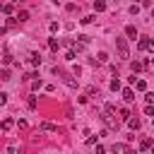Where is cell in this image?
<instances>
[{
	"mask_svg": "<svg viewBox=\"0 0 154 154\" xmlns=\"http://www.w3.org/2000/svg\"><path fill=\"white\" fill-rule=\"evenodd\" d=\"M48 29H51V34H55V31H58V22H51V26H48Z\"/></svg>",
	"mask_w": 154,
	"mask_h": 154,
	"instance_id": "20",
	"label": "cell"
},
{
	"mask_svg": "<svg viewBox=\"0 0 154 154\" xmlns=\"http://www.w3.org/2000/svg\"><path fill=\"white\" fill-rule=\"evenodd\" d=\"M94 10H96V12H103V10H106V2H101V0L94 2Z\"/></svg>",
	"mask_w": 154,
	"mask_h": 154,
	"instance_id": "12",
	"label": "cell"
},
{
	"mask_svg": "<svg viewBox=\"0 0 154 154\" xmlns=\"http://www.w3.org/2000/svg\"><path fill=\"white\" fill-rule=\"evenodd\" d=\"M147 48H149V51H154V41H149V46H147Z\"/></svg>",
	"mask_w": 154,
	"mask_h": 154,
	"instance_id": "29",
	"label": "cell"
},
{
	"mask_svg": "<svg viewBox=\"0 0 154 154\" xmlns=\"http://www.w3.org/2000/svg\"><path fill=\"white\" fill-rule=\"evenodd\" d=\"M152 120H154V118H152Z\"/></svg>",
	"mask_w": 154,
	"mask_h": 154,
	"instance_id": "32",
	"label": "cell"
},
{
	"mask_svg": "<svg viewBox=\"0 0 154 154\" xmlns=\"http://www.w3.org/2000/svg\"><path fill=\"white\" fill-rule=\"evenodd\" d=\"M99 63H101V65H103V63H108V53H103V51H101V53H99Z\"/></svg>",
	"mask_w": 154,
	"mask_h": 154,
	"instance_id": "16",
	"label": "cell"
},
{
	"mask_svg": "<svg viewBox=\"0 0 154 154\" xmlns=\"http://www.w3.org/2000/svg\"><path fill=\"white\" fill-rule=\"evenodd\" d=\"M152 154H154V147H152Z\"/></svg>",
	"mask_w": 154,
	"mask_h": 154,
	"instance_id": "30",
	"label": "cell"
},
{
	"mask_svg": "<svg viewBox=\"0 0 154 154\" xmlns=\"http://www.w3.org/2000/svg\"><path fill=\"white\" fill-rule=\"evenodd\" d=\"M29 108H36V96H29Z\"/></svg>",
	"mask_w": 154,
	"mask_h": 154,
	"instance_id": "24",
	"label": "cell"
},
{
	"mask_svg": "<svg viewBox=\"0 0 154 154\" xmlns=\"http://www.w3.org/2000/svg\"><path fill=\"white\" fill-rule=\"evenodd\" d=\"M111 152H113V154H135V152H132L128 144H123V142H116V144L111 147Z\"/></svg>",
	"mask_w": 154,
	"mask_h": 154,
	"instance_id": "1",
	"label": "cell"
},
{
	"mask_svg": "<svg viewBox=\"0 0 154 154\" xmlns=\"http://www.w3.org/2000/svg\"><path fill=\"white\" fill-rule=\"evenodd\" d=\"M111 89H113V91H118V89H120V82H118V77H116V79H111Z\"/></svg>",
	"mask_w": 154,
	"mask_h": 154,
	"instance_id": "17",
	"label": "cell"
},
{
	"mask_svg": "<svg viewBox=\"0 0 154 154\" xmlns=\"http://www.w3.org/2000/svg\"><path fill=\"white\" fill-rule=\"evenodd\" d=\"M120 118H123V120H130V111H128V108H120Z\"/></svg>",
	"mask_w": 154,
	"mask_h": 154,
	"instance_id": "18",
	"label": "cell"
},
{
	"mask_svg": "<svg viewBox=\"0 0 154 154\" xmlns=\"http://www.w3.org/2000/svg\"><path fill=\"white\" fill-rule=\"evenodd\" d=\"M87 94H89V96H99V91H96L94 87H89V89H87Z\"/></svg>",
	"mask_w": 154,
	"mask_h": 154,
	"instance_id": "23",
	"label": "cell"
},
{
	"mask_svg": "<svg viewBox=\"0 0 154 154\" xmlns=\"http://www.w3.org/2000/svg\"><path fill=\"white\" fill-rule=\"evenodd\" d=\"M48 48L51 51H58V38H48Z\"/></svg>",
	"mask_w": 154,
	"mask_h": 154,
	"instance_id": "13",
	"label": "cell"
},
{
	"mask_svg": "<svg viewBox=\"0 0 154 154\" xmlns=\"http://www.w3.org/2000/svg\"><path fill=\"white\" fill-rule=\"evenodd\" d=\"M101 120L108 125V130H118V120H116L111 113H101Z\"/></svg>",
	"mask_w": 154,
	"mask_h": 154,
	"instance_id": "3",
	"label": "cell"
},
{
	"mask_svg": "<svg viewBox=\"0 0 154 154\" xmlns=\"http://www.w3.org/2000/svg\"><path fill=\"white\" fill-rule=\"evenodd\" d=\"M128 125H130L132 130H140V118H130V120H128Z\"/></svg>",
	"mask_w": 154,
	"mask_h": 154,
	"instance_id": "9",
	"label": "cell"
},
{
	"mask_svg": "<svg viewBox=\"0 0 154 154\" xmlns=\"http://www.w3.org/2000/svg\"><path fill=\"white\" fill-rule=\"evenodd\" d=\"M29 65H41V58H38V53H31V55H29Z\"/></svg>",
	"mask_w": 154,
	"mask_h": 154,
	"instance_id": "7",
	"label": "cell"
},
{
	"mask_svg": "<svg viewBox=\"0 0 154 154\" xmlns=\"http://www.w3.org/2000/svg\"><path fill=\"white\" fill-rule=\"evenodd\" d=\"M38 130H46V132H53V130H58V128H55L53 123H41V125H38Z\"/></svg>",
	"mask_w": 154,
	"mask_h": 154,
	"instance_id": "6",
	"label": "cell"
},
{
	"mask_svg": "<svg viewBox=\"0 0 154 154\" xmlns=\"http://www.w3.org/2000/svg\"><path fill=\"white\" fill-rule=\"evenodd\" d=\"M152 17H154V12H152Z\"/></svg>",
	"mask_w": 154,
	"mask_h": 154,
	"instance_id": "31",
	"label": "cell"
},
{
	"mask_svg": "<svg viewBox=\"0 0 154 154\" xmlns=\"http://www.w3.org/2000/svg\"><path fill=\"white\" fill-rule=\"evenodd\" d=\"M116 46H118V53H120V58H130V51H128V43H125V38H116Z\"/></svg>",
	"mask_w": 154,
	"mask_h": 154,
	"instance_id": "2",
	"label": "cell"
},
{
	"mask_svg": "<svg viewBox=\"0 0 154 154\" xmlns=\"http://www.w3.org/2000/svg\"><path fill=\"white\" fill-rule=\"evenodd\" d=\"M0 79H10V70H2L0 72Z\"/></svg>",
	"mask_w": 154,
	"mask_h": 154,
	"instance_id": "22",
	"label": "cell"
},
{
	"mask_svg": "<svg viewBox=\"0 0 154 154\" xmlns=\"http://www.w3.org/2000/svg\"><path fill=\"white\" fill-rule=\"evenodd\" d=\"M12 125H14V120H12V118H7V120H2V125H0V128H2L5 132H7V130H10Z\"/></svg>",
	"mask_w": 154,
	"mask_h": 154,
	"instance_id": "8",
	"label": "cell"
},
{
	"mask_svg": "<svg viewBox=\"0 0 154 154\" xmlns=\"http://www.w3.org/2000/svg\"><path fill=\"white\" fill-rule=\"evenodd\" d=\"M142 67H144L142 63H130V70H132V75H135V72H140Z\"/></svg>",
	"mask_w": 154,
	"mask_h": 154,
	"instance_id": "11",
	"label": "cell"
},
{
	"mask_svg": "<svg viewBox=\"0 0 154 154\" xmlns=\"http://www.w3.org/2000/svg\"><path fill=\"white\" fill-rule=\"evenodd\" d=\"M12 10H14V5H2V12L5 14H12Z\"/></svg>",
	"mask_w": 154,
	"mask_h": 154,
	"instance_id": "19",
	"label": "cell"
},
{
	"mask_svg": "<svg viewBox=\"0 0 154 154\" xmlns=\"http://www.w3.org/2000/svg\"><path fill=\"white\" fill-rule=\"evenodd\" d=\"M147 46H149V38H140L137 48H140V51H147Z\"/></svg>",
	"mask_w": 154,
	"mask_h": 154,
	"instance_id": "10",
	"label": "cell"
},
{
	"mask_svg": "<svg viewBox=\"0 0 154 154\" xmlns=\"http://www.w3.org/2000/svg\"><path fill=\"white\" fill-rule=\"evenodd\" d=\"M144 113H147V116H152V118H154V108H152V106H147V108H144Z\"/></svg>",
	"mask_w": 154,
	"mask_h": 154,
	"instance_id": "26",
	"label": "cell"
},
{
	"mask_svg": "<svg viewBox=\"0 0 154 154\" xmlns=\"http://www.w3.org/2000/svg\"><path fill=\"white\" fill-rule=\"evenodd\" d=\"M2 63H5V65H10V63H12V55H10V53H5V58H2Z\"/></svg>",
	"mask_w": 154,
	"mask_h": 154,
	"instance_id": "21",
	"label": "cell"
},
{
	"mask_svg": "<svg viewBox=\"0 0 154 154\" xmlns=\"http://www.w3.org/2000/svg\"><path fill=\"white\" fill-rule=\"evenodd\" d=\"M144 99H147V103H149V106H152V103H154V94H152V91H149V94H147V96H144Z\"/></svg>",
	"mask_w": 154,
	"mask_h": 154,
	"instance_id": "25",
	"label": "cell"
},
{
	"mask_svg": "<svg viewBox=\"0 0 154 154\" xmlns=\"http://www.w3.org/2000/svg\"><path fill=\"white\" fill-rule=\"evenodd\" d=\"M5 101H7V94H5V91H0V106H2Z\"/></svg>",
	"mask_w": 154,
	"mask_h": 154,
	"instance_id": "28",
	"label": "cell"
},
{
	"mask_svg": "<svg viewBox=\"0 0 154 154\" xmlns=\"http://www.w3.org/2000/svg\"><path fill=\"white\" fill-rule=\"evenodd\" d=\"M135 87H137L140 91H144V89H147V82H144V79H137V82H135Z\"/></svg>",
	"mask_w": 154,
	"mask_h": 154,
	"instance_id": "14",
	"label": "cell"
},
{
	"mask_svg": "<svg viewBox=\"0 0 154 154\" xmlns=\"http://www.w3.org/2000/svg\"><path fill=\"white\" fill-rule=\"evenodd\" d=\"M125 36H128V38H137V29H135L132 24H128V26H125Z\"/></svg>",
	"mask_w": 154,
	"mask_h": 154,
	"instance_id": "5",
	"label": "cell"
},
{
	"mask_svg": "<svg viewBox=\"0 0 154 154\" xmlns=\"http://www.w3.org/2000/svg\"><path fill=\"white\" fill-rule=\"evenodd\" d=\"M96 154H106V147H101V144H96Z\"/></svg>",
	"mask_w": 154,
	"mask_h": 154,
	"instance_id": "27",
	"label": "cell"
},
{
	"mask_svg": "<svg viewBox=\"0 0 154 154\" xmlns=\"http://www.w3.org/2000/svg\"><path fill=\"white\" fill-rule=\"evenodd\" d=\"M17 19H19V22H26V19H29V12H26V10H22V12H19V17H17Z\"/></svg>",
	"mask_w": 154,
	"mask_h": 154,
	"instance_id": "15",
	"label": "cell"
},
{
	"mask_svg": "<svg viewBox=\"0 0 154 154\" xmlns=\"http://www.w3.org/2000/svg\"><path fill=\"white\" fill-rule=\"evenodd\" d=\"M123 99H125L128 103H132V101H135V91H132L130 87H128V89H123Z\"/></svg>",
	"mask_w": 154,
	"mask_h": 154,
	"instance_id": "4",
	"label": "cell"
}]
</instances>
